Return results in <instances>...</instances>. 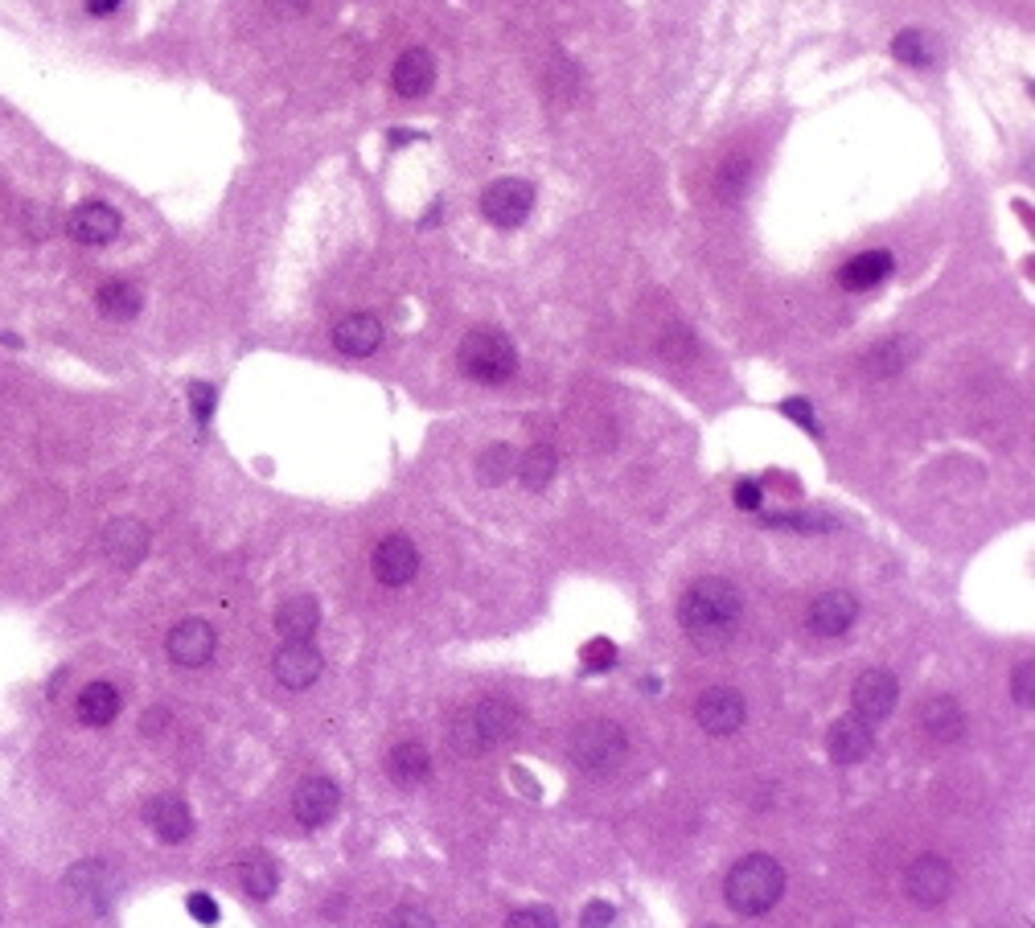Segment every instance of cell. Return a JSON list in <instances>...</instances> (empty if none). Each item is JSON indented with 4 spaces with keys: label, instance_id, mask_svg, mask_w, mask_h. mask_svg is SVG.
<instances>
[{
    "label": "cell",
    "instance_id": "6da1fadb",
    "mask_svg": "<svg viewBox=\"0 0 1035 928\" xmlns=\"http://www.w3.org/2000/svg\"><path fill=\"white\" fill-rule=\"evenodd\" d=\"M744 616V595L723 576L694 580L678 600V624L687 629L694 645H723Z\"/></svg>",
    "mask_w": 1035,
    "mask_h": 928
},
{
    "label": "cell",
    "instance_id": "7a4b0ae2",
    "mask_svg": "<svg viewBox=\"0 0 1035 928\" xmlns=\"http://www.w3.org/2000/svg\"><path fill=\"white\" fill-rule=\"evenodd\" d=\"M518 707L510 698H481L448 719V744L457 756H485L514 731Z\"/></svg>",
    "mask_w": 1035,
    "mask_h": 928
},
{
    "label": "cell",
    "instance_id": "3957f363",
    "mask_svg": "<svg viewBox=\"0 0 1035 928\" xmlns=\"http://www.w3.org/2000/svg\"><path fill=\"white\" fill-rule=\"evenodd\" d=\"M785 896V867L773 855H744L723 879V899L740 916L773 913Z\"/></svg>",
    "mask_w": 1035,
    "mask_h": 928
},
{
    "label": "cell",
    "instance_id": "277c9868",
    "mask_svg": "<svg viewBox=\"0 0 1035 928\" xmlns=\"http://www.w3.org/2000/svg\"><path fill=\"white\" fill-rule=\"evenodd\" d=\"M625 756H629V740H625V727L613 719H588L572 731V764L592 781L617 777Z\"/></svg>",
    "mask_w": 1035,
    "mask_h": 928
},
{
    "label": "cell",
    "instance_id": "5b68a950",
    "mask_svg": "<svg viewBox=\"0 0 1035 928\" xmlns=\"http://www.w3.org/2000/svg\"><path fill=\"white\" fill-rule=\"evenodd\" d=\"M457 366L464 378L473 382H485V387H498V382H510L518 375V349L514 341L498 329H473L464 334L457 349Z\"/></svg>",
    "mask_w": 1035,
    "mask_h": 928
},
{
    "label": "cell",
    "instance_id": "8992f818",
    "mask_svg": "<svg viewBox=\"0 0 1035 928\" xmlns=\"http://www.w3.org/2000/svg\"><path fill=\"white\" fill-rule=\"evenodd\" d=\"M531 210H534V186L522 181V177H498V181L485 186V193H481V214H485V222L502 226V231L522 226Z\"/></svg>",
    "mask_w": 1035,
    "mask_h": 928
},
{
    "label": "cell",
    "instance_id": "52a82bcc",
    "mask_svg": "<svg viewBox=\"0 0 1035 928\" xmlns=\"http://www.w3.org/2000/svg\"><path fill=\"white\" fill-rule=\"evenodd\" d=\"M905 892L920 908H941L953 892V867L941 855H917L905 871Z\"/></svg>",
    "mask_w": 1035,
    "mask_h": 928
},
{
    "label": "cell",
    "instance_id": "ba28073f",
    "mask_svg": "<svg viewBox=\"0 0 1035 928\" xmlns=\"http://www.w3.org/2000/svg\"><path fill=\"white\" fill-rule=\"evenodd\" d=\"M850 703H855V715L862 724H879L896 711L900 703V682L891 669H862L855 678V690H850Z\"/></svg>",
    "mask_w": 1035,
    "mask_h": 928
},
{
    "label": "cell",
    "instance_id": "9c48e42d",
    "mask_svg": "<svg viewBox=\"0 0 1035 928\" xmlns=\"http://www.w3.org/2000/svg\"><path fill=\"white\" fill-rule=\"evenodd\" d=\"M342 810V789L330 781V777H304L292 793V813L304 830H321L330 826L333 818Z\"/></svg>",
    "mask_w": 1035,
    "mask_h": 928
},
{
    "label": "cell",
    "instance_id": "30bf717a",
    "mask_svg": "<svg viewBox=\"0 0 1035 928\" xmlns=\"http://www.w3.org/2000/svg\"><path fill=\"white\" fill-rule=\"evenodd\" d=\"M370 571L383 588H407L419 571V551L407 535H387L370 555Z\"/></svg>",
    "mask_w": 1035,
    "mask_h": 928
},
{
    "label": "cell",
    "instance_id": "8fae6325",
    "mask_svg": "<svg viewBox=\"0 0 1035 928\" xmlns=\"http://www.w3.org/2000/svg\"><path fill=\"white\" fill-rule=\"evenodd\" d=\"M744 715H748L744 695L732 690V686H711L694 703V719H699L707 736H732V731L744 727Z\"/></svg>",
    "mask_w": 1035,
    "mask_h": 928
},
{
    "label": "cell",
    "instance_id": "7c38bea8",
    "mask_svg": "<svg viewBox=\"0 0 1035 928\" xmlns=\"http://www.w3.org/2000/svg\"><path fill=\"white\" fill-rule=\"evenodd\" d=\"M165 650H169V662L181 669H201L210 657H215L218 650V637L215 629L206 621H198V616H189V621L172 624L169 637H165Z\"/></svg>",
    "mask_w": 1035,
    "mask_h": 928
},
{
    "label": "cell",
    "instance_id": "4fadbf2b",
    "mask_svg": "<svg viewBox=\"0 0 1035 928\" xmlns=\"http://www.w3.org/2000/svg\"><path fill=\"white\" fill-rule=\"evenodd\" d=\"M272 669L280 686H288V690H309V686L321 678L325 657H321L316 645H309V641H284L272 657Z\"/></svg>",
    "mask_w": 1035,
    "mask_h": 928
},
{
    "label": "cell",
    "instance_id": "5bb4252c",
    "mask_svg": "<svg viewBox=\"0 0 1035 928\" xmlns=\"http://www.w3.org/2000/svg\"><path fill=\"white\" fill-rule=\"evenodd\" d=\"M103 555L107 563L119 567V571H132V567L144 563L148 555V530L136 518H115L107 530H103Z\"/></svg>",
    "mask_w": 1035,
    "mask_h": 928
},
{
    "label": "cell",
    "instance_id": "9a60e30c",
    "mask_svg": "<svg viewBox=\"0 0 1035 928\" xmlns=\"http://www.w3.org/2000/svg\"><path fill=\"white\" fill-rule=\"evenodd\" d=\"M66 231H71V239L83 243V247H107V243H115V234H119V214H115L107 202H83L66 218Z\"/></svg>",
    "mask_w": 1035,
    "mask_h": 928
},
{
    "label": "cell",
    "instance_id": "2e32d148",
    "mask_svg": "<svg viewBox=\"0 0 1035 928\" xmlns=\"http://www.w3.org/2000/svg\"><path fill=\"white\" fill-rule=\"evenodd\" d=\"M144 822L169 846H177V842H186L194 834V813H189L186 798H177V793H160V798L148 801L144 805Z\"/></svg>",
    "mask_w": 1035,
    "mask_h": 928
},
{
    "label": "cell",
    "instance_id": "e0dca14e",
    "mask_svg": "<svg viewBox=\"0 0 1035 928\" xmlns=\"http://www.w3.org/2000/svg\"><path fill=\"white\" fill-rule=\"evenodd\" d=\"M390 87L399 91L402 99H424L436 87V59H431V50H424V45L402 50L399 59H395V71H390Z\"/></svg>",
    "mask_w": 1035,
    "mask_h": 928
},
{
    "label": "cell",
    "instance_id": "ac0fdd59",
    "mask_svg": "<svg viewBox=\"0 0 1035 928\" xmlns=\"http://www.w3.org/2000/svg\"><path fill=\"white\" fill-rule=\"evenodd\" d=\"M920 731L929 736V740L937 744H958L965 736V711L962 703L953 695H933L920 703V715H917Z\"/></svg>",
    "mask_w": 1035,
    "mask_h": 928
},
{
    "label": "cell",
    "instance_id": "d6986e66",
    "mask_svg": "<svg viewBox=\"0 0 1035 928\" xmlns=\"http://www.w3.org/2000/svg\"><path fill=\"white\" fill-rule=\"evenodd\" d=\"M855 621H859V600L850 592H843V588L822 592L818 600L809 604V629H814L818 637H843Z\"/></svg>",
    "mask_w": 1035,
    "mask_h": 928
},
{
    "label": "cell",
    "instance_id": "ffe728a7",
    "mask_svg": "<svg viewBox=\"0 0 1035 928\" xmlns=\"http://www.w3.org/2000/svg\"><path fill=\"white\" fill-rule=\"evenodd\" d=\"M333 346L345 358H370L374 349L383 346V320L374 313H349L333 325Z\"/></svg>",
    "mask_w": 1035,
    "mask_h": 928
},
{
    "label": "cell",
    "instance_id": "44dd1931",
    "mask_svg": "<svg viewBox=\"0 0 1035 928\" xmlns=\"http://www.w3.org/2000/svg\"><path fill=\"white\" fill-rule=\"evenodd\" d=\"M826 752L834 764H859L862 756L871 752V724H862L859 715H843L834 719L826 731Z\"/></svg>",
    "mask_w": 1035,
    "mask_h": 928
},
{
    "label": "cell",
    "instance_id": "7402d4cb",
    "mask_svg": "<svg viewBox=\"0 0 1035 928\" xmlns=\"http://www.w3.org/2000/svg\"><path fill=\"white\" fill-rule=\"evenodd\" d=\"M896 272V260H891V251H859V255H850L843 267H838V284L847 292H871L879 288L884 280Z\"/></svg>",
    "mask_w": 1035,
    "mask_h": 928
},
{
    "label": "cell",
    "instance_id": "603a6c76",
    "mask_svg": "<svg viewBox=\"0 0 1035 928\" xmlns=\"http://www.w3.org/2000/svg\"><path fill=\"white\" fill-rule=\"evenodd\" d=\"M387 777L395 784H402V789H411V784H424L431 777V756L428 748L419 740H402L395 744L387 752Z\"/></svg>",
    "mask_w": 1035,
    "mask_h": 928
},
{
    "label": "cell",
    "instance_id": "cb8c5ba5",
    "mask_svg": "<svg viewBox=\"0 0 1035 928\" xmlns=\"http://www.w3.org/2000/svg\"><path fill=\"white\" fill-rule=\"evenodd\" d=\"M316 624H321L316 595H292V600H284L280 612H275V633L288 641H309L316 633Z\"/></svg>",
    "mask_w": 1035,
    "mask_h": 928
},
{
    "label": "cell",
    "instance_id": "d4e9b609",
    "mask_svg": "<svg viewBox=\"0 0 1035 928\" xmlns=\"http://www.w3.org/2000/svg\"><path fill=\"white\" fill-rule=\"evenodd\" d=\"M119 690H115L112 682H91V686H83V695H79V719H83L86 727H107L119 715Z\"/></svg>",
    "mask_w": 1035,
    "mask_h": 928
},
{
    "label": "cell",
    "instance_id": "484cf974",
    "mask_svg": "<svg viewBox=\"0 0 1035 928\" xmlns=\"http://www.w3.org/2000/svg\"><path fill=\"white\" fill-rule=\"evenodd\" d=\"M95 305H100L103 317L132 320L144 308V296H140L136 284H128V280H107V284L100 288V296H95Z\"/></svg>",
    "mask_w": 1035,
    "mask_h": 928
},
{
    "label": "cell",
    "instance_id": "4316f807",
    "mask_svg": "<svg viewBox=\"0 0 1035 928\" xmlns=\"http://www.w3.org/2000/svg\"><path fill=\"white\" fill-rule=\"evenodd\" d=\"M514 468H518V477H522V485H526L531 494H539V489H546L551 477H555L560 456H555V449H546V444H534V449L522 452V461H518Z\"/></svg>",
    "mask_w": 1035,
    "mask_h": 928
},
{
    "label": "cell",
    "instance_id": "83f0119b",
    "mask_svg": "<svg viewBox=\"0 0 1035 928\" xmlns=\"http://www.w3.org/2000/svg\"><path fill=\"white\" fill-rule=\"evenodd\" d=\"M243 887L251 899H272L275 887H280V867H275L272 855H263V851H255V855L243 858Z\"/></svg>",
    "mask_w": 1035,
    "mask_h": 928
},
{
    "label": "cell",
    "instance_id": "f1b7e54d",
    "mask_svg": "<svg viewBox=\"0 0 1035 928\" xmlns=\"http://www.w3.org/2000/svg\"><path fill=\"white\" fill-rule=\"evenodd\" d=\"M71 887L79 896H86L95 904V913L107 908V892H112V879H107V867L103 863H79L71 871Z\"/></svg>",
    "mask_w": 1035,
    "mask_h": 928
},
{
    "label": "cell",
    "instance_id": "f546056e",
    "mask_svg": "<svg viewBox=\"0 0 1035 928\" xmlns=\"http://www.w3.org/2000/svg\"><path fill=\"white\" fill-rule=\"evenodd\" d=\"M891 54H896V62H905V66H933V59H937V50H933V42H929V33H920V30L896 33Z\"/></svg>",
    "mask_w": 1035,
    "mask_h": 928
},
{
    "label": "cell",
    "instance_id": "4dcf8cb0",
    "mask_svg": "<svg viewBox=\"0 0 1035 928\" xmlns=\"http://www.w3.org/2000/svg\"><path fill=\"white\" fill-rule=\"evenodd\" d=\"M514 464H518V456L510 444H489V449L477 456V477L485 481V485H502V481L514 473Z\"/></svg>",
    "mask_w": 1035,
    "mask_h": 928
},
{
    "label": "cell",
    "instance_id": "1f68e13d",
    "mask_svg": "<svg viewBox=\"0 0 1035 928\" xmlns=\"http://www.w3.org/2000/svg\"><path fill=\"white\" fill-rule=\"evenodd\" d=\"M748 173H752V165H748L744 152H735V157L723 160V169H719V177H715L719 198H723V202H735L748 186Z\"/></svg>",
    "mask_w": 1035,
    "mask_h": 928
},
{
    "label": "cell",
    "instance_id": "d6a6232c",
    "mask_svg": "<svg viewBox=\"0 0 1035 928\" xmlns=\"http://www.w3.org/2000/svg\"><path fill=\"white\" fill-rule=\"evenodd\" d=\"M905 362H908V349H905L900 337H891V341H884V346H876L871 354H867V370H871L876 378H891Z\"/></svg>",
    "mask_w": 1035,
    "mask_h": 928
},
{
    "label": "cell",
    "instance_id": "836d02e7",
    "mask_svg": "<svg viewBox=\"0 0 1035 928\" xmlns=\"http://www.w3.org/2000/svg\"><path fill=\"white\" fill-rule=\"evenodd\" d=\"M761 523L776 526V530H834V518H826V514H769Z\"/></svg>",
    "mask_w": 1035,
    "mask_h": 928
},
{
    "label": "cell",
    "instance_id": "e575fe53",
    "mask_svg": "<svg viewBox=\"0 0 1035 928\" xmlns=\"http://www.w3.org/2000/svg\"><path fill=\"white\" fill-rule=\"evenodd\" d=\"M584 669H592V674H604V669H613L617 666V645L608 637H592L588 645H584Z\"/></svg>",
    "mask_w": 1035,
    "mask_h": 928
},
{
    "label": "cell",
    "instance_id": "d590c367",
    "mask_svg": "<svg viewBox=\"0 0 1035 928\" xmlns=\"http://www.w3.org/2000/svg\"><path fill=\"white\" fill-rule=\"evenodd\" d=\"M1011 698L1020 703L1023 711L1035 707V662H1020L1015 674H1011Z\"/></svg>",
    "mask_w": 1035,
    "mask_h": 928
},
{
    "label": "cell",
    "instance_id": "8d00e7d4",
    "mask_svg": "<svg viewBox=\"0 0 1035 928\" xmlns=\"http://www.w3.org/2000/svg\"><path fill=\"white\" fill-rule=\"evenodd\" d=\"M502 928H560V916L551 908H518V913L505 916Z\"/></svg>",
    "mask_w": 1035,
    "mask_h": 928
},
{
    "label": "cell",
    "instance_id": "74e56055",
    "mask_svg": "<svg viewBox=\"0 0 1035 928\" xmlns=\"http://www.w3.org/2000/svg\"><path fill=\"white\" fill-rule=\"evenodd\" d=\"M383 928H436V920H431L419 904H399V908L387 916V925Z\"/></svg>",
    "mask_w": 1035,
    "mask_h": 928
},
{
    "label": "cell",
    "instance_id": "f35d334b",
    "mask_svg": "<svg viewBox=\"0 0 1035 928\" xmlns=\"http://www.w3.org/2000/svg\"><path fill=\"white\" fill-rule=\"evenodd\" d=\"M189 403H194V420L206 428L210 415H215V403H218L215 387H210V382H194V387H189Z\"/></svg>",
    "mask_w": 1035,
    "mask_h": 928
},
{
    "label": "cell",
    "instance_id": "ab89813d",
    "mask_svg": "<svg viewBox=\"0 0 1035 928\" xmlns=\"http://www.w3.org/2000/svg\"><path fill=\"white\" fill-rule=\"evenodd\" d=\"M613 920H617L613 904H608V899H592L588 908H584V916H579V928H608Z\"/></svg>",
    "mask_w": 1035,
    "mask_h": 928
},
{
    "label": "cell",
    "instance_id": "60d3db41",
    "mask_svg": "<svg viewBox=\"0 0 1035 928\" xmlns=\"http://www.w3.org/2000/svg\"><path fill=\"white\" fill-rule=\"evenodd\" d=\"M186 908H189V916L198 920V925H218V904L206 892H194V896L186 899Z\"/></svg>",
    "mask_w": 1035,
    "mask_h": 928
},
{
    "label": "cell",
    "instance_id": "b9f144b4",
    "mask_svg": "<svg viewBox=\"0 0 1035 928\" xmlns=\"http://www.w3.org/2000/svg\"><path fill=\"white\" fill-rule=\"evenodd\" d=\"M732 497H735V506H740V509H752V514H756V509H761V497H764L761 494V481H752V477L735 481V494Z\"/></svg>",
    "mask_w": 1035,
    "mask_h": 928
},
{
    "label": "cell",
    "instance_id": "7bdbcfd3",
    "mask_svg": "<svg viewBox=\"0 0 1035 928\" xmlns=\"http://www.w3.org/2000/svg\"><path fill=\"white\" fill-rule=\"evenodd\" d=\"M781 411H785V415H790L793 423H802V428H809V432L818 435V420H814V407L805 403V399H785V403H781Z\"/></svg>",
    "mask_w": 1035,
    "mask_h": 928
},
{
    "label": "cell",
    "instance_id": "ee69618b",
    "mask_svg": "<svg viewBox=\"0 0 1035 928\" xmlns=\"http://www.w3.org/2000/svg\"><path fill=\"white\" fill-rule=\"evenodd\" d=\"M83 4H86V13L91 17H112L124 0H83Z\"/></svg>",
    "mask_w": 1035,
    "mask_h": 928
},
{
    "label": "cell",
    "instance_id": "f6af8a7d",
    "mask_svg": "<svg viewBox=\"0 0 1035 928\" xmlns=\"http://www.w3.org/2000/svg\"><path fill=\"white\" fill-rule=\"evenodd\" d=\"M711 928H719V925H711Z\"/></svg>",
    "mask_w": 1035,
    "mask_h": 928
}]
</instances>
